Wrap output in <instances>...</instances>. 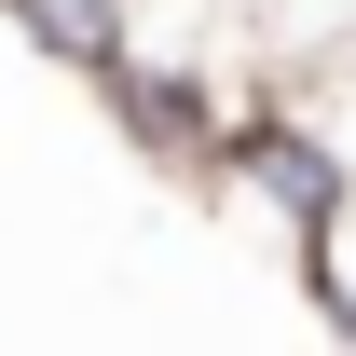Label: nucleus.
Instances as JSON below:
<instances>
[{
    "mask_svg": "<svg viewBox=\"0 0 356 356\" xmlns=\"http://www.w3.org/2000/svg\"><path fill=\"white\" fill-rule=\"evenodd\" d=\"M274 83H247V69H206V55H124L110 83H96V110L124 124V151L151 178H178V192H220L233 165V124L261 110Z\"/></svg>",
    "mask_w": 356,
    "mask_h": 356,
    "instance_id": "1",
    "label": "nucleus"
},
{
    "mask_svg": "<svg viewBox=\"0 0 356 356\" xmlns=\"http://www.w3.org/2000/svg\"><path fill=\"white\" fill-rule=\"evenodd\" d=\"M206 206H247L274 247H315V233L356 206V151H343V124H329L315 96H261V110L233 124V165H220Z\"/></svg>",
    "mask_w": 356,
    "mask_h": 356,
    "instance_id": "2",
    "label": "nucleus"
},
{
    "mask_svg": "<svg viewBox=\"0 0 356 356\" xmlns=\"http://www.w3.org/2000/svg\"><path fill=\"white\" fill-rule=\"evenodd\" d=\"M288 274H302V302H315V329H329V343L356 356V206L329 233H315V247H288Z\"/></svg>",
    "mask_w": 356,
    "mask_h": 356,
    "instance_id": "4",
    "label": "nucleus"
},
{
    "mask_svg": "<svg viewBox=\"0 0 356 356\" xmlns=\"http://www.w3.org/2000/svg\"><path fill=\"white\" fill-rule=\"evenodd\" d=\"M0 28H14L28 55H55V69L96 96V83L137 55V0H0Z\"/></svg>",
    "mask_w": 356,
    "mask_h": 356,
    "instance_id": "3",
    "label": "nucleus"
}]
</instances>
